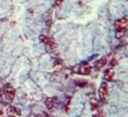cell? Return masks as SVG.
<instances>
[{
    "label": "cell",
    "mask_w": 128,
    "mask_h": 117,
    "mask_svg": "<svg viewBox=\"0 0 128 117\" xmlns=\"http://www.w3.org/2000/svg\"><path fill=\"white\" fill-rule=\"evenodd\" d=\"M107 95H108V86H107V83L104 82V83H102L101 87H100V97H101L102 100H104V98L107 97Z\"/></svg>",
    "instance_id": "cell-2"
},
{
    "label": "cell",
    "mask_w": 128,
    "mask_h": 117,
    "mask_svg": "<svg viewBox=\"0 0 128 117\" xmlns=\"http://www.w3.org/2000/svg\"><path fill=\"white\" fill-rule=\"evenodd\" d=\"M106 64H107V60H106V59H101V60H98V61H97L96 67H97V69H101V67H103Z\"/></svg>",
    "instance_id": "cell-7"
},
{
    "label": "cell",
    "mask_w": 128,
    "mask_h": 117,
    "mask_svg": "<svg viewBox=\"0 0 128 117\" xmlns=\"http://www.w3.org/2000/svg\"><path fill=\"white\" fill-rule=\"evenodd\" d=\"M62 1H64V0H56V4H57V5H60Z\"/></svg>",
    "instance_id": "cell-14"
},
{
    "label": "cell",
    "mask_w": 128,
    "mask_h": 117,
    "mask_svg": "<svg viewBox=\"0 0 128 117\" xmlns=\"http://www.w3.org/2000/svg\"><path fill=\"white\" fill-rule=\"evenodd\" d=\"M113 77V71L110 69V70H106V72H104V78L106 80H112Z\"/></svg>",
    "instance_id": "cell-8"
},
{
    "label": "cell",
    "mask_w": 128,
    "mask_h": 117,
    "mask_svg": "<svg viewBox=\"0 0 128 117\" xmlns=\"http://www.w3.org/2000/svg\"><path fill=\"white\" fill-rule=\"evenodd\" d=\"M127 24H128L127 19H120V20L116 21V28L117 29H124L127 26Z\"/></svg>",
    "instance_id": "cell-4"
},
{
    "label": "cell",
    "mask_w": 128,
    "mask_h": 117,
    "mask_svg": "<svg viewBox=\"0 0 128 117\" xmlns=\"http://www.w3.org/2000/svg\"><path fill=\"white\" fill-rule=\"evenodd\" d=\"M116 64H117V60H114V59H113V60L111 61V65H116Z\"/></svg>",
    "instance_id": "cell-13"
},
{
    "label": "cell",
    "mask_w": 128,
    "mask_h": 117,
    "mask_svg": "<svg viewBox=\"0 0 128 117\" xmlns=\"http://www.w3.org/2000/svg\"><path fill=\"white\" fill-rule=\"evenodd\" d=\"M0 102H4V92H2V90H0Z\"/></svg>",
    "instance_id": "cell-12"
},
{
    "label": "cell",
    "mask_w": 128,
    "mask_h": 117,
    "mask_svg": "<svg viewBox=\"0 0 128 117\" xmlns=\"http://www.w3.org/2000/svg\"><path fill=\"white\" fill-rule=\"evenodd\" d=\"M40 40L42 41L45 45H48V46H51V47H55V44H54V40L50 39V38H46V36H41Z\"/></svg>",
    "instance_id": "cell-6"
},
{
    "label": "cell",
    "mask_w": 128,
    "mask_h": 117,
    "mask_svg": "<svg viewBox=\"0 0 128 117\" xmlns=\"http://www.w3.org/2000/svg\"><path fill=\"white\" fill-rule=\"evenodd\" d=\"M76 85H77V86H80V87H84V86H87V82L84 81V80H81V81H77V82H76Z\"/></svg>",
    "instance_id": "cell-11"
},
{
    "label": "cell",
    "mask_w": 128,
    "mask_h": 117,
    "mask_svg": "<svg viewBox=\"0 0 128 117\" xmlns=\"http://www.w3.org/2000/svg\"><path fill=\"white\" fill-rule=\"evenodd\" d=\"M45 105H46V107L48 110H52L55 107V105H56V98L55 97H47L45 100Z\"/></svg>",
    "instance_id": "cell-3"
},
{
    "label": "cell",
    "mask_w": 128,
    "mask_h": 117,
    "mask_svg": "<svg viewBox=\"0 0 128 117\" xmlns=\"http://www.w3.org/2000/svg\"><path fill=\"white\" fill-rule=\"evenodd\" d=\"M2 92H4V101L11 102L14 100V97H15V90H14V87L11 85H5Z\"/></svg>",
    "instance_id": "cell-1"
},
{
    "label": "cell",
    "mask_w": 128,
    "mask_h": 117,
    "mask_svg": "<svg viewBox=\"0 0 128 117\" xmlns=\"http://www.w3.org/2000/svg\"><path fill=\"white\" fill-rule=\"evenodd\" d=\"M123 35H124V29H118V30H117V38L121 39Z\"/></svg>",
    "instance_id": "cell-9"
},
{
    "label": "cell",
    "mask_w": 128,
    "mask_h": 117,
    "mask_svg": "<svg viewBox=\"0 0 128 117\" xmlns=\"http://www.w3.org/2000/svg\"><path fill=\"white\" fill-rule=\"evenodd\" d=\"M91 106H92V110H96L98 107V102L93 98V100H91Z\"/></svg>",
    "instance_id": "cell-10"
},
{
    "label": "cell",
    "mask_w": 128,
    "mask_h": 117,
    "mask_svg": "<svg viewBox=\"0 0 128 117\" xmlns=\"http://www.w3.org/2000/svg\"><path fill=\"white\" fill-rule=\"evenodd\" d=\"M78 74H81V75H90V74H91V67H90L88 65L81 66V67L78 69Z\"/></svg>",
    "instance_id": "cell-5"
}]
</instances>
